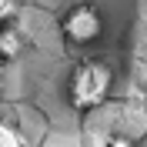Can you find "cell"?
<instances>
[{
	"label": "cell",
	"mask_w": 147,
	"mask_h": 147,
	"mask_svg": "<svg viewBox=\"0 0 147 147\" xmlns=\"http://www.w3.org/2000/svg\"><path fill=\"white\" fill-rule=\"evenodd\" d=\"M110 87H114V70H110L107 60H97V57H87L70 70L67 77V104H70L77 114H87V110H97L104 100L110 97Z\"/></svg>",
	"instance_id": "obj_1"
},
{
	"label": "cell",
	"mask_w": 147,
	"mask_h": 147,
	"mask_svg": "<svg viewBox=\"0 0 147 147\" xmlns=\"http://www.w3.org/2000/svg\"><path fill=\"white\" fill-rule=\"evenodd\" d=\"M60 34L74 47H87L94 40H100V34H104L100 10L94 7V3H74L64 17H60Z\"/></svg>",
	"instance_id": "obj_2"
},
{
	"label": "cell",
	"mask_w": 147,
	"mask_h": 147,
	"mask_svg": "<svg viewBox=\"0 0 147 147\" xmlns=\"http://www.w3.org/2000/svg\"><path fill=\"white\" fill-rule=\"evenodd\" d=\"M20 50H24V40H20V30L13 27V24H3V30H0V54H3V60H17Z\"/></svg>",
	"instance_id": "obj_3"
},
{
	"label": "cell",
	"mask_w": 147,
	"mask_h": 147,
	"mask_svg": "<svg viewBox=\"0 0 147 147\" xmlns=\"http://www.w3.org/2000/svg\"><path fill=\"white\" fill-rule=\"evenodd\" d=\"M0 137H3V147H24L20 134H17L13 127H10V124H3V127H0Z\"/></svg>",
	"instance_id": "obj_4"
},
{
	"label": "cell",
	"mask_w": 147,
	"mask_h": 147,
	"mask_svg": "<svg viewBox=\"0 0 147 147\" xmlns=\"http://www.w3.org/2000/svg\"><path fill=\"white\" fill-rule=\"evenodd\" d=\"M0 17H3V24H13V17H17V0H0Z\"/></svg>",
	"instance_id": "obj_5"
},
{
	"label": "cell",
	"mask_w": 147,
	"mask_h": 147,
	"mask_svg": "<svg viewBox=\"0 0 147 147\" xmlns=\"http://www.w3.org/2000/svg\"><path fill=\"white\" fill-rule=\"evenodd\" d=\"M107 147H134V140L124 134H114V137H107Z\"/></svg>",
	"instance_id": "obj_6"
}]
</instances>
